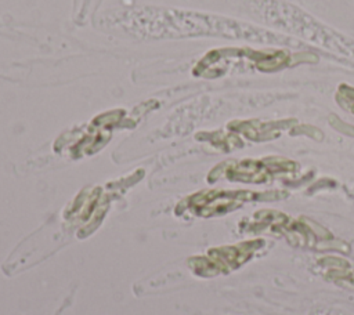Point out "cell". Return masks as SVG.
Here are the masks:
<instances>
[{
    "label": "cell",
    "mask_w": 354,
    "mask_h": 315,
    "mask_svg": "<svg viewBox=\"0 0 354 315\" xmlns=\"http://www.w3.org/2000/svg\"><path fill=\"white\" fill-rule=\"evenodd\" d=\"M115 25L130 35L147 39L187 37V36H224L249 40H267L263 30L224 17L195 11L166 8H130L118 14Z\"/></svg>",
    "instance_id": "cell-1"
},
{
    "label": "cell",
    "mask_w": 354,
    "mask_h": 315,
    "mask_svg": "<svg viewBox=\"0 0 354 315\" xmlns=\"http://www.w3.org/2000/svg\"><path fill=\"white\" fill-rule=\"evenodd\" d=\"M256 11L260 12L261 18L278 28L292 30L315 44L343 52L344 55H354L353 40L333 32L290 3L282 0H257Z\"/></svg>",
    "instance_id": "cell-2"
}]
</instances>
